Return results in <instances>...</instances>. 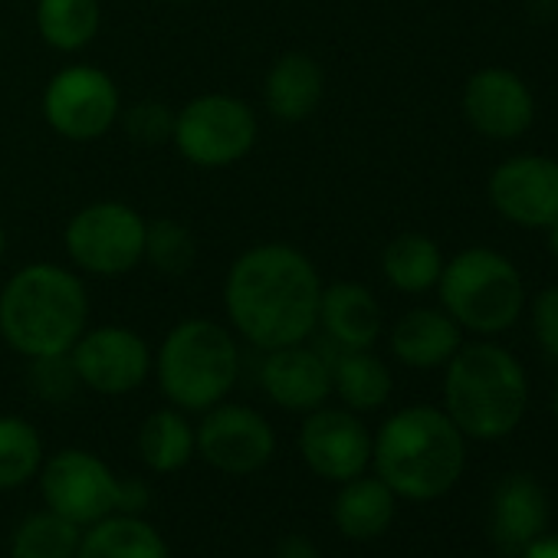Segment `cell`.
I'll use <instances>...</instances> for the list:
<instances>
[{
    "mask_svg": "<svg viewBox=\"0 0 558 558\" xmlns=\"http://www.w3.org/2000/svg\"><path fill=\"white\" fill-rule=\"evenodd\" d=\"M391 355L411 372L444 368L463 345V329L440 306L408 310L388 332Z\"/></svg>",
    "mask_w": 558,
    "mask_h": 558,
    "instance_id": "cell-19",
    "label": "cell"
},
{
    "mask_svg": "<svg viewBox=\"0 0 558 558\" xmlns=\"http://www.w3.org/2000/svg\"><path fill=\"white\" fill-rule=\"evenodd\" d=\"M545 522H548V499L532 476L512 473L496 486L489 529L506 555H522L542 535Z\"/></svg>",
    "mask_w": 558,
    "mask_h": 558,
    "instance_id": "cell-20",
    "label": "cell"
},
{
    "mask_svg": "<svg viewBox=\"0 0 558 558\" xmlns=\"http://www.w3.org/2000/svg\"><path fill=\"white\" fill-rule=\"evenodd\" d=\"M272 558H323V551L316 548V542L306 532H290L276 542Z\"/></svg>",
    "mask_w": 558,
    "mask_h": 558,
    "instance_id": "cell-33",
    "label": "cell"
},
{
    "mask_svg": "<svg viewBox=\"0 0 558 558\" xmlns=\"http://www.w3.org/2000/svg\"><path fill=\"white\" fill-rule=\"evenodd\" d=\"M27 388L47 401V404H63L76 395L80 378L73 372L70 355H53V359H31L27 368Z\"/></svg>",
    "mask_w": 558,
    "mask_h": 558,
    "instance_id": "cell-31",
    "label": "cell"
},
{
    "mask_svg": "<svg viewBox=\"0 0 558 558\" xmlns=\"http://www.w3.org/2000/svg\"><path fill=\"white\" fill-rule=\"evenodd\" d=\"M300 457L326 483H345L372 466V430L349 408H316L300 424Z\"/></svg>",
    "mask_w": 558,
    "mask_h": 558,
    "instance_id": "cell-13",
    "label": "cell"
},
{
    "mask_svg": "<svg viewBox=\"0 0 558 558\" xmlns=\"http://www.w3.org/2000/svg\"><path fill=\"white\" fill-rule=\"evenodd\" d=\"M444 250L434 236L421 230H404L391 236L381 250V276L395 293L404 296H424L437 290V279L444 272Z\"/></svg>",
    "mask_w": 558,
    "mask_h": 558,
    "instance_id": "cell-22",
    "label": "cell"
},
{
    "mask_svg": "<svg viewBox=\"0 0 558 558\" xmlns=\"http://www.w3.org/2000/svg\"><path fill=\"white\" fill-rule=\"evenodd\" d=\"M372 466L398 499L430 502L463 476L466 437L444 408L411 404L372 434Z\"/></svg>",
    "mask_w": 558,
    "mask_h": 558,
    "instance_id": "cell-3",
    "label": "cell"
},
{
    "mask_svg": "<svg viewBox=\"0 0 558 558\" xmlns=\"http://www.w3.org/2000/svg\"><path fill=\"white\" fill-rule=\"evenodd\" d=\"M398 496L388 489L381 476H355L339 483V493L332 499V522L336 529L352 542H372L385 535L395 522Z\"/></svg>",
    "mask_w": 558,
    "mask_h": 558,
    "instance_id": "cell-21",
    "label": "cell"
},
{
    "mask_svg": "<svg viewBox=\"0 0 558 558\" xmlns=\"http://www.w3.org/2000/svg\"><path fill=\"white\" fill-rule=\"evenodd\" d=\"M119 125L125 129V135L135 145L155 148L171 142V129H174V109L158 102V99H138L132 106H122Z\"/></svg>",
    "mask_w": 558,
    "mask_h": 558,
    "instance_id": "cell-30",
    "label": "cell"
},
{
    "mask_svg": "<svg viewBox=\"0 0 558 558\" xmlns=\"http://www.w3.org/2000/svg\"><path fill=\"white\" fill-rule=\"evenodd\" d=\"M44 506L66 515L80 529L96 525L116 512L145 515L151 493L138 476H119L99 453L83 447H63L44 457L37 473Z\"/></svg>",
    "mask_w": 558,
    "mask_h": 558,
    "instance_id": "cell-7",
    "label": "cell"
},
{
    "mask_svg": "<svg viewBox=\"0 0 558 558\" xmlns=\"http://www.w3.org/2000/svg\"><path fill=\"white\" fill-rule=\"evenodd\" d=\"M165 4H191V0H165Z\"/></svg>",
    "mask_w": 558,
    "mask_h": 558,
    "instance_id": "cell-38",
    "label": "cell"
},
{
    "mask_svg": "<svg viewBox=\"0 0 558 558\" xmlns=\"http://www.w3.org/2000/svg\"><path fill=\"white\" fill-rule=\"evenodd\" d=\"M47 447L37 424L21 414H0V493H11L37 480Z\"/></svg>",
    "mask_w": 558,
    "mask_h": 558,
    "instance_id": "cell-28",
    "label": "cell"
},
{
    "mask_svg": "<svg viewBox=\"0 0 558 558\" xmlns=\"http://www.w3.org/2000/svg\"><path fill=\"white\" fill-rule=\"evenodd\" d=\"M135 450H138V460L151 473H158V476L181 473L197 457V440H194L191 414H184V411H178L171 404L151 411L138 424Z\"/></svg>",
    "mask_w": 558,
    "mask_h": 558,
    "instance_id": "cell-24",
    "label": "cell"
},
{
    "mask_svg": "<svg viewBox=\"0 0 558 558\" xmlns=\"http://www.w3.org/2000/svg\"><path fill=\"white\" fill-rule=\"evenodd\" d=\"M319 266L293 243L263 240L233 256L223 276V313L236 339L259 352L310 342L319 329Z\"/></svg>",
    "mask_w": 558,
    "mask_h": 558,
    "instance_id": "cell-1",
    "label": "cell"
},
{
    "mask_svg": "<svg viewBox=\"0 0 558 558\" xmlns=\"http://www.w3.org/2000/svg\"><path fill=\"white\" fill-rule=\"evenodd\" d=\"M4 253H8V230L0 223V263H4Z\"/></svg>",
    "mask_w": 558,
    "mask_h": 558,
    "instance_id": "cell-36",
    "label": "cell"
},
{
    "mask_svg": "<svg viewBox=\"0 0 558 558\" xmlns=\"http://www.w3.org/2000/svg\"><path fill=\"white\" fill-rule=\"evenodd\" d=\"M89 316L86 279L63 263H27L0 290V339L27 362L70 355L89 329Z\"/></svg>",
    "mask_w": 558,
    "mask_h": 558,
    "instance_id": "cell-2",
    "label": "cell"
},
{
    "mask_svg": "<svg viewBox=\"0 0 558 558\" xmlns=\"http://www.w3.org/2000/svg\"><path fill=\"white\" fill-rule=\"evenodd\" d=\"M529 323H532V336L542 345L545 355H551L558 362V283L538 290L529 303Z\"/></svg>",
    "mask_w": 558,
    "mask_h": 558,
    "instance_id": "cell-32",
    "label": "cell"
},
{
    "mask_svg": "<svg viewBox=\"0 0 558 558\" xmlns=\"http://www.w3.org/2000/svg\"><path fill=\"white\" fill-rule=\"evenodd\" d=\"M76 558H171L168 538L138 512H116L83 529Z\"/></svg>",
    "mask_w": 558,
    "mask_h": 558,
    "instance_id": "cell-23",
    "label": "cell"
},
{
    "mask_svg": "<svg viewBox=\"0 0 558 558\" xmlns=\"http://www.w3.org/2000/svg\"><path fill=\"white\" fill-rule=\"evenodd\" d=\"M493 210L522 230H545L558 220V161L551 155H512L486 181Z\"/></svg>",
    "mask_w": 558,
    "mask_h": 558,
    "instance_id": "cell-14",
    "label": "cell"
},
{
    "mask_svg": "<svg viewBox=\"0 0 558 558\" xmlns=\"http://www.w3.org/2000/svg\"><path fill=\"white\" fill-rule=\"evenodd\" d=\"M529 408V378L522 362L489 342H463L444 365V411L473 440L509 437Z\"/></svg>",
    "mask_w": 558,
    "mask_h": 558,
    "instance_id": "cell-4",
    "label": "cell"
},
{
    "mask_svg": "<svg viewBox=\"0 0 558 558\" xmlns=\"http://www.w3.org/2000/svg\"><path fill=\"white\" fill-rule=\"evenodd\" d=\"M466 125L489 142H515L535 125V96L529 83L506 66L470 73L460 93Z\"/></svg>",
    "mask_w": 558,
    "mask_h": 558,
    "instance_id": "cell-15",
    "label": "cell"
},
{
    "mask_svg": "<svg viewBox=\"0 0 558 558\" xmlns=\"http://www.w3.org/2000/svg\"><path fill=\"white\" fill-rule=\"evenodd\" d=\"M259 138V119L250 102L230 93H201L174 109L171 145L201 171L240 165Z\"/></svg>",
    "mask_w": 558,
    "mask_h": 558,
    "instance_id": "cell-8",
    "label": "cell"
},
{
    "mask_svg": "<svg viewBox=\"0 0 558 558\" xmlns=\"http://www.w3.org/2000/svg\"><path fill=\"white\" fill-rule=\"evenodd\" d=\"M326 99V70L306 50L276 57L263 76V106L276 122H306Z\"/></svg>",
    "mask_w": 558,
    "mask_h": 558,
    "instance_id": "cell-17",
    "label": "cell"
},
{
    "mask_svg": "<svg viewBox=\"0 0 558 558\" xmlns=\"http://www.w3.org/2000/svg\"><path fill=\"white\" fill-rule=\"evenodd\" d=\"M259 388L263 395L290 414H310L332 398V359L306 342L263 352Z\"/></svg>",
    "mask_w": 558,
    "mask_h": 558,
    "instance_id": "cell-16",
    "label": "cell"
},
{
    "mask_svg": "<svg viewBox=\"0 0 558 558\" xmlns=\"http://www.w3.org/2000/svg\"><path fill=\"white\" fill-rule=\"evenodd\" d=\"M80 388L102 398H125L151 378L155 352L129 326H89L70 349Z\"/></svg>",
    "mask_w": 558,
    "mask_h": 558,
    "instance_id": "cell-12",
    "label": "cell"
},
{
    "mask_svg": "<svg viewBox=\"0 0 558 558\" xmlns=\"http://www.w3.org/2000/svg\"><path fill=\"white\" fill-rule=\"evenodd\" d=\"M522 558H558V535H548V538H535L525 551H522Z\"/></svg>",
    "mask_w": 558,
    "mask_h": 558,
    "instance_id": "cell-34",
    "label": "cell"
},
{
    "mask_svg": "<svg viewBox=\"0 0 558 558\" xmlns=\"http://www.w3.org/2000/svg\"><path fill=\"white\" fill-rule=\"evenodd\" d=\"M151 375L165 401L184 414H204L230 398L240 381V342L230 326L187 316L155 349Z\"/></svg>",
    "mask_w": 558,
    "mask_h": 558,
    "instance_id": "cell-5",
    "label": "cell"
},
{
    "mask_svg": "<svg viewBox=\"0 0 558 558\" xmlns=\"http://www.w3.org/2000/svg\"><path fill=\"white\" fill-rule=\"evenodd\" d=\"M83 529L53 509L27 512L11 532V558H76Z\"/></svg>",
    "mask_w": 558,
    "mask_h": 558,
    "instance_id": "cell-27",
    "label": "cell"
},
{
    "mask_svg": "<svg viewBox=\"0 0 558 558\" xmlns=\"http://www.w3.org/2000/svg\"><path fill=\"white\" fill-rule=\"evenodd\" d=\"M197 457L223 476H253L276 457V427L250 404L220 401L194 424Z\"/></svg>",
    "mask_w": 558,
    "mask_h": 558,
    "instance_id": "cell-11",
    "label": "cell"
},
{
    "mask_svg": "<svg viewBox=\"0 0 558 558\" xmlns=\"http://www.w3.org/2000/svg\"><path fill=\"white\" fill-rule=\"evenodd\" d=\"M440 310L480 339L509 332L529 296L519 266L493 246H466L444 263L437 279Z\"/></svg>",
    "mask_w": 558,
    "mask_h": 558,
    "instance_id": "cell-6",
    "label": "cell"
},
{
    "mask_svg": "<svg viewBox=\"0 0 558 558\" xmlns=\"http://www.w3.org/2000/svg\"><path fill=\"white\" fill-rule=\"evenodd\" d=\"M395 375L372 349H339L332 359V395L355 414L378 411L391 401Z\"/></svg>",
    "mask_w": 558,
    "mask_h": 558,
    "instance_id": "cell-25",
    "label": "cell"
},
{
    "mask_svg": "<svg viewBox=\"0 0 558 558\" xmlns=\"http://www.w3.org/2000/svg\"><path fill=\"white\" fill-rule=\"evenodd\" d=\"M551 408H555V417H558V381H555V391H551Z\"/></svg>",
    "mask_w": 558,
    "mask_h": 558,
    "instance_id": "cell-37",
    "label": "cell"
},
{
    "mask_svg": "<svg viewBox=\"0 0 558 558\" xmlns=\"http://www.w3.org/2000/svg\"><path fill=\"white\" fill-rule=\"evenodd\" d=\"M545 233H548V240H545V243H548V253H551V259L558 263V220H555V223H548V227H545Z\"/></svg>",
    "mask_w": 558,
    "mask_h": 558,
    "instance_id": "cell-35",
    "label": "cell"
},
{
    "mask_svg": "<svg viewBox=\"0 0 558 558\" xmlns=\"http://www.w3.org/2000/svg\"><path fill=\"white\" fill-rule=\"evenodd\" d=\"M34 24L57 53H83L102 31V0H37Z\"/></svg>",
    "mask_w": 558,
    "mask_h": 558,
    "instance_id": "cell-26",
    "label": "cell"
},
{
    "mask_svg": "<svg viewBox=\"0 0 558 558\" xmlns=\"http://www.w3.org/2000/svg\"><path fill=\"white\" fill-rule=\"evenodd\" d=\"M40 112L60 138L93 145L119 125L122 93L102 66L70 63L47 80Z\"/></svg>",
    "mask_w": 558,
    "mask_h": 558,
    "instance_id": "cell-10",
    "label": "cell"
},
{
    "mask_svg": "<svg viewBox=\"0 0 558 558\" xmlns=\"http://www.w3.org/2000/svg\"><path fill=\"white\" fill-rule=\"evenodd\" d=\"M319 329L336 349H372L385 332V310L359 279H339L323 287Z\"/></svg>",
    "mask_w": 558,
    "mask_h": 558,
    "instance_id": "cell-18",
    "label": "cell"
},
{
    "mask_svg": "<svg viewBox=\"0 0 558 558\" xmlns=\"http://www.w3.org/2000/svg\"><path fill=\"white\" fill-rule=\"evenodd\" d=\"M197 259V240L187 223L174 217L148 220L145 227V263H151L161 276H184Z\"/></svg>",
    "mask_w": 558,
    "mask_h": 558,
    "instance_id": "cell-29",
    "label": "cell"
},
{
    "mask_svg": "<svg viewBox=\"0 0 558 558\" xmlns=\"http://www.w3.org/2000/svg\"><path fill=\"white\" fill-rule=\"evenodd\" d=\"M145 214L125 201H93L63 227V250L76 272L119 279L145 263Z\"/></svg>",
    "mask_w": 558,
    "mask_h": 558,
    "instance_id": "cell-9",
    "label": "cell"
}]
</instances>
